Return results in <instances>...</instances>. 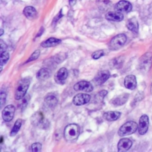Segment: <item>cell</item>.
Masks as SVG:
<instances>
[{
    "label": "cell",
    "instance_id": "cell-22",
    "mask_svg": "<svg viewBox=\"0 0 152 152\" xmlns=\"http://www.w3.org/2000/svg\"><path fill=\"white\" fill-rule=\"evenodd\" d=\"M126 27L129 30L135 33H137L138 31V23L137 19L134 17L127 21Z\"/></svg>",
    "mask_w": 152,
    "mask_h": 152
},
{
    "label": "cell",
    "instance_id": "cell-11",
    "mask_svg": "<svg viewBox=\"0 0 152 152\" xmlns=\"http://www.w3.org/2000/svg\"><path fill=\"white\" fill-rule=\"evenodd\" d=\"M110 77V72L107 70L99 71L94 78L95 84L97 86L103 84Z\"/></svg>",
    "mask_w": 152,
    "mask_h": 152
},
{
    "label": "cell",
    "instance_id": "cell-29",
    "mask_svg": "<svg viewBox=\"0 0 152 152\" xmlns=\"http://www.w3.org/2000/svg\"><path fill=\"white\" fill-rule=\"evenodd\" d=\"M0 99H1V107H2L4 105V104L5 103V100H6L5 93L1 91V95H0Z\"/></svg>",
    "mask_w": 152,
    "mask_h": 152
},
{
    "label": "cell",
    "instance_id": "cell-19",
    "mask_svg": "<svg viewBox=\"0 0 152 152\" xmlns=\"http://www.w3.org/2000/svg\"><path fill=\"white\" fill-rule=\"evenodd\" d=\"M121 113L116 111H108L104 113L103 118L106 121H116L121 116Z\"/></svg>",
    "mask_w": 152,
    "mask_h": 152
},
{
    "label": "cell",
    "instance_id": "cell-34",
    "mask_svg": "<svg viewBox=\"0 0 152 152\" xmlns=\"http://www.w3.org/2000/svg\"><path fill=\"white\" fill-rule=\"evenodd\" d=\"M77 0H69V5L71 6H73L75 4Z\"/></svg>",
    "mask_w": 152,
    "mask_h": 152
},
{
    "label": "cell",
    "instance_id": "cell-3",
    "mask_svg": "<svg viewBox=\"0 0 152 152\" xmlns=\"http://www.w3.org/2000/svg\"><path fill=\"white\" fill-rule=\"evenodd\" d=\"M31 122L33 125L42 129L47 128L49 124L48 121L44 118L43 115L41 112H37L32 115L31 118Z\"/></svg>",
    "mask_w": 152,
    "mask_h": 152
},
{
    "label": "cell",
    "instance_id": "cell-24",
    "mask_svg": "<svg viewBox=\"0 0 152 152\" xmlns=\"http://www.w3.org/2000/svg\"><path fill=\"white\" fill-rule=\"evenodd\" d=\"M21 123H22V120L21 119H18L15 121L14 125L12 130L10 132V136L12 137L17 134V133L18 132V131L20 130V128L21 126Z\"/></svg>",
    "mask_w": 152,
    "mask_h": 152
},
{
    "label": "cell",
    "instance_id": "cell-28",
    "mask_svg": "<svg viewBox=\"0 0 152 152\" xmlns=\"http://www.w3.org/2000/svg\"><path fill=\"white\" fill-rule=\"evenodd\" d=\"M31 150L34 152L40 151L42 148V145L39 142H35L31 145Z\"/></svg>",
    "mask_w": 152,
    "mask_h": 152
},
{
    "label": "cell",
    "instance_id": "cell-18",
    "mask_svg": "<svg viewBox=\"0 0 152 152\" xmlns=\"http://www.w3.org/2000/svg\"><path fill=\"white\" fill-rule=\"evenodd\" d=\"M45 102L48 106L50 108H53L56 106L58 103V99L56 96L51 93L48 94L45 98Z\"/></svg>",
    "mask_w": 152,
    "mask_h": 152
},
{
    "label": "cell",
    "instance_id": "cell-32",
    "mask_svg": "<svg viewBox=\"0 0 152 152\" xmlns=\"http://www.w3.org/2000/svg\"><path fill=\"white\" fill-rule=\"evenodd\" d=\"M118 59H113V62H112V66H113V67H118L119 66V64L121 62V61H120V60L119 59V61H117Z\"/></svg>",
    "mask_w": 152,
    "mask_h": 152
},
{
    "label": "cell",
    "instance_id": "cell-21",
    "mask_svg": "<svg viewBox=\"0 0 152 152\" xmlns=\"http://www.w3.org/2000/svg\"><path fill=\"white\" fill-rule=\"evenodd\" d=\"M51 75V71L49 69L43 68L40 69L37 73V78L39 80H45L50 77Z\"/></svg>",
    "mask_w": 152,
    "mask_h": 152
},
{
    "label": "cell",
    "instance_id": "cell-2",
    "mask_svg": "<svg viewBox=\"0 0 152 152\" xmlns=\"http://www.w3.org/2000/svg\"><path fill=\"white\" fill-rule=\"evenodd\" d=\"M138 128V125L134 121H128L122 125L118 130V135L121 137L128 135L134 133Z\"/></svg>",
    "mask_w": 152,
    "mask_h": 152
},
{
    "label": "cell",
    "instance_id": "cell-5",
    "mask_svg": "<svg viewBox=\"0 0 152 152\" xmlns=\"http://www.w3.org/2000/svg\"><path fill=\"white\" fill-rule=\"evenodd\" d=\"M126 41V36L124 34H119L113 37L110 43L109 48L112 50H118L122 48Z\"/></svg>",
    "mask_w": 152,
    "mask_h": 152
},
{
    "label": "cell",
    "instance_id": "cell-20",
    "mask_svg": "<svg viewBox=\"0 0 152 152\" xmlns=\"http://www.w3.org/2000/svg\"><path fill=\"white\" fill-rule=\"evenodd\" d=\"M23 14L28 19L32 20L36 17L37 11L34 7L31 6H27L24 8Z\"/></svg>",
    "mask_w": 152,
    "mask_h": 152
},
{
    "label": "cell",
    "instance_id": "cell-25",
    "mask_svg": "<svg viewBox=\"0 0 152 152\" xmlns=\"http://www.w3.org/2000/svg\"><path fill=\"white\" fill-rule=\"evenodd\" d=\"M9 57H10L9 53L7 52L4 51L2 52H1V68L2 67V65L6 64V62L8 61V60L9 59Z\"/></svg>",
    "mask_w": 152,
    "mask_h": 152
},
{
    "label": "cell",
    "instance_id": "cell-36",
    "mask_svg": "<svg viewBox=\"0 0 152 152\" xmlns=\"http://www.w3.org/2000/svg\"><path fill=\"white\" fill-rule=\"evenodd\" d=\"M151 93L152 94V84H151Z\"/></svg>",
    "mask_w": 152,
    "mask_h": 152
},
{
    "label": "cell",
    "instance_id": "cell-13",
    "mask_svg": "<svg viewBox=\"0 0 152 152\" xmlns=\"http://www.w3.org/2000/svg\"><path fill=\"white\" fill-rule=\"evenodd\" d=\"M68 77V71L65 68H60L55 74L54 79L56 83L63 84Z\"/></svg>",
    "mask_w": 152,
    "mask_h": 152
},
{
    "label": "cell",
    "instance_id": "cell-4",
    "mask_svg": "<svg viewBox=\"0 0 152 152\" xmlns=\"http://www.w3.org/2000/svg\"><path fill=\"white\" fill-rule=\"evenodd\" d=\"M30 80L27 78L22 79L19 82V84L15 93V99L16 100H20L23 98L27 92L29 87Z\"/></svg>",
    "mask_w": 152,
    "mask_h": 152
},
{
    "label": "cell",
    "instance_id": "cell-14",
    "mask_svg": "<svg viewBox=\"0 0 152 152\" xmlns=\"http://www.w3.org/2000/svg\"><path fill=\"white\" fill-rule=\"evenodd\" d=\"M132 142L129 138H122L118 144V150L119 151H126L132 146Z\"/></svg>",
    "mask_w": 152,
    "mask_h": 152
},
{
    "label": "cell",
    "instance_id": "cell-1",
    "mask_svg": "<svg viewBox=\"0 0 152 152\" xmlns=\"http://www.w3.org/2000/svg\"><path fill=\"white\" fill-rule=\"evenodd\" d=\"M80 134V127L75 124L68 125L64 129V135L65 139L68 142H74L78 137Z\"/></svg>",
    "mask_w": 152,
    "mask_h": 152
},
{
    "label": "cell",
    "instance_id": "cell-27",
    "mask_svg": "<svg viewBox=\"0 0 152 152\" xmlns=\"http://www.w3.org/2000/svg\"><path fill=\"white\" fill-rule=\"evenodd\" d=\"M104 55V52L103 50H99L93 53L91 56L94 59H97Z\"/></svg>",
    "mask_w": 152,
    "mask_h": 152
},
{
    "label": "cell",
    "instance_id": "cell-8",
    "mask_svg": "<svg viewBox=\"0 0 152 152\" xmlns=\"http://www.w3.org/2000/svg\"><path fill=\"white\" fill-rule=\"evenodd\" d=\"M149 126V120L148 117L146 115H142L139 120V125H138V132L141 135L145 134Z\"/></svg>",
    "mask_w": 152,
    "mask_h": 152
},
{
    "label": "cell",
    "instance_id": "cell-23",
    "mask_svg": "<svg viewBox=\"0 0 152 152\" xmlns=\"http://www.w3.org/2000/svg\"><path fill=\"white\" fill-rule=\"evenodd\" d=\"M61 42V40L55 38V37H50L49 39L46 40L41 43V46L43 48H49L53 47L59 45Z\"/></svg>",
    "mask_w": 152,
    "mask_h": 152
},
{
    "label": "cell",
    "instance_id": "cell-7",
    "mask_svg": "<svg viewBox=\"0 0 152 152\" xmlns=\"http://www.w3.org/2000/svg\"><path fill=\"white\" fill-rule=\"evenodd\" d=\"M14 113L15 107L13 105L10 104L5 107L2 112V117L4 121L5 122L11 121L14 116Z\"/></svg>",
    "mask_w": 152,
    "mask_h": 152
},
{
    "label": "cell",
    "instance_id": "cell-12",
    "mask_svg": "<svg viewBox=\"0 0 152 152\" xmlns=\"http://www.w3.org/2000/svg\"><path fill=\"white\" fill-rule=\"evenodd\" d=\"M115 10L121 12H129L132 10V5L128 1L122 0L115 5Z\"/></svg>",
    "mask_w": 152,
    "mask_h": 152
},
{
    "label": "cell",
    "instance_id": "cell-35",
    "mask_svg": "<svg viewBox=\"0 0 152 152\" xmlns=\"http://www.w3.org/2000/svg\"><path fill=\"white\" fill-rule=\"evenodd\" d=\"M3 33H4V31H3V30L2 29H1V36H2V34H3Z\"/></svg>",
    "mask_w": 152,
    "mask_h": 152
},
{
    "label": "cell",
    "instance_id": "cell-10",
    "mask_svg": "<svg viewBox=\"0 0 152 152\" xmlns=\"http://www.w3.org/2000/svg\"><path fill=\"white\" fill-rule=\"evenodd\" d=\"M74 89L75 91H83L85 92H90L93 90V87L90 82L87 81H81L74 85Z\"/></svg>",
    "mask_w": 152,
    "mask_h": 152
},
{
    "label": "cell",
    "instance_id": "cell-17",
    "mask_svg": "<svg viewBox=\"0 0 152 152\" xmlns=\"http://www.w3.org/2000/svg\"><path fill=\"white\" fill-rule=\"evenodd\" d=\"M129 97V94L128 93H124L120 94L119 96L115 97L112 100L111 103L115 106H121L125 104Z\"/></svg>",
    "mask_w": 152,
    "mask_h": 152
},
{
    "label": "cell",
    "instance_id": "cell-31",
    "mask_svg": "<svg viewBox=\"0 0 152 152\" xmlns=\"http://www.w3.org/2000/svg\"><path fill=\"white\" fill-rule=\"evenodd\" d=\"M0 47H1V52H4V51H6V49L7 48V46L6 45V44L2 40H0Z\"/></svg>",
    "mask_w": 152,
    "mask_h": 152
},
{
    "label": "cell",
    "instance_id": "cell-33",
    "mask_svg": "<svg viewBox=\"0 0 152 152\" xmlns=\"http://www.w3.org/2000/svg\"><path fill=\"white\" fill-rule=\"evenodd\" d=\"M107 91L106 90H102L101 91H100V92L99 93V96H100V97H102V98H103V97L107 94Z\"/></svg>",
    "mask_w": 152,
    "mask_h": 152
},
{
    "label": "cell",
    "instance_id": "cell-16",
    "mask_svg": "<svg viewBox=\"0 0 152 152\" xmlns=\"http://www.w3.org/2000/svg\"><path fill=\"white\" fill-rule=\"evenodd\" d=\"M125 87L129 90H134L137 86L136 78L134 75H128L126 76L124 80Z\"/></svg>",
    "mask_w": 152,
    "mask_h": 152
},
{
    "label": "cell",
    "instance_id": "cell-6",
    "mask_svg": "<svg viewBox=\"0 0 152 152\" xmlns=\"http://www.w3.org/2000/svg\"><path fill=\"white\" fill-rule=\"evenodd\" d=\"M152 65V52H147L140 59V69L144 71H148Z\"/></svg>",
    "mask_w": 152,
    "mask_h": 152
},
{
    "label": "cell",
    "instance_id": "cell-15",
    "mask_svg": "<svg viewBox=\"0 0 152 152\" xmlns=\"http://www.w3.org/2000/svg\"><path fill=\"white\" fill-rule=\"evenodd\" d=\"M105 18L109 21L118 22L124 19V15L119 11H109L105 15Z\"/></svg>",
    "mask_w": 152,
    "mask_h": 152
},
{
    "label": "cell",
    "instance_id": "cell-9",
    "mask_svg": "<svg viewBox=\"0 0 152 152\" xmlns=\"http://www.w3.org/2000/svg\"><path fill=\"white\" fill-rule=\"evenodd\" d=\"M90 100L89 94L85 93H80L75 96L72 99V102L75 105L80 106L87 103Z\"/></svg>",
    "mask_w": 152,
    "mask_h": 152
},
{
    "label": "cell",
    "instance_id": "cell-30",
    "mask_svg": "<svg viewBox=\"0 0 152 152\" xmlns=\"http://www.w3.org/2000/svg\"><path fill=\"white\" fill-rule=\"evenodd\" d=\"M29 96H24V99H23V101H22V103H21V106H22V108H24L27 104L28 102L29 101Z\"/></svg>",
    "mask_w": 152,
    "mask_h": 152
},
{
    "label": "cell",
    "instance_id": "cell-26",
    "mask_svg": "<svg viewBox=\"0 0 152 152\" xmlns=\"http://www.w3.org/2000/svg\"><path fill=\"white\" fill-rule=\"evenodd\" d=\"M40 51L39 50H35L31 55V56L29 57V58L28 59V60L26 61V63H28L29 62H31V61H34L36 59H37L39 55H40Z\"/></svg>",
    "mask_w": 152,
    "mask_h": 152
}]
</instances>
